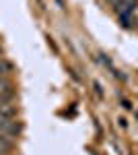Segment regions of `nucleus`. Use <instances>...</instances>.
<instances>
[{"label": "nucleus", "mask_w": 138, "mask_h": 155, "mask_svg": "<svg viewBox=\"0 0 138 155\" xmlns=\"http://www.w3.org/2000/svg\"><path fill=\"white\" fill-rule=\"evenodd\" d=\"M114 2V11L115 15L122 19V25L124 27H130V19L136 11L138 6V0H111Z\"/></svg>", "instance_id": "nucleus-1"}, {"label": "nucleus", "mask_w": 138, "mask_h": 155, "mask_svg": "<svg viewBox=\"0 0 138 155\" xmlns=\"http://www.w3.org/2000/svg\"><path fill=\"white\" fill-rule=\"evenodd\" d=\"M12 141L8 139V137H0V155H8L12 151Z\"/></svg>", "instance_id": "nucleus-2"}, {"label": "nucleus", "mask_w": 138, "mask_h": 155, "mask_svg": "<svg viewBox=\"0 0 138 155\" xmlns=\"http://www.w3.org/2000/svg\"><path fill=\"white\" fill-rule=\"evenodd\" d=\"M12 71V64L6 62V60H0V77H6L8 72Z\"/></svg>", "instance_id": "nucleus-3"}, {"label": "nucleus", "mask_w": 138, "mask_h": 155, "mask_svg": "<svg viewBox=\"0 0 138 155\" xmlns=\"http://www.w3.org/2000/svg\"><path fill=\"white\" fill-rule=\"evenodd\" d=\"M0 56H2V48H0Z\"/></svg>", "instance_id": "nucleus-4"}]
</instances>
